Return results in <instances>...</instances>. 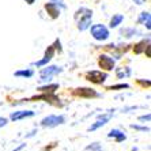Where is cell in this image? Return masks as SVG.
Here are the masks:
<instances>
[{
  "label": "cell",
  "instance_id": "cell-4",
  "mask_svg": "<svg viewBox=\"0 0 151 151\" xmlns=\"http://www.w3.org/2000/svg\"><path fill=\"white\" fill-rule=\"evenodd\" d=\"M86 79L90 81L91 83L102 84L108 79V74H106V72H102V71H90V72L86 74Z\"/></svg>",
  "mask_w": 151,
  "mask_h": 151
},
{
  "label": "cell",
  "instance_id": "cell-22",
  "mask_svg": "<svg viewBox=\"0 0 151 151\" xmlns=\"http://www.w3.org/2000/svg\"><path fill=\"white\" fill-rule=\"evenodd\" d=\"M53 4H56V6H59V7H61V8H65V4H64V1L63 0H50Z\"/></svg>",
  "mask_w": 151,
  "mask_h": 151
},
{
  "label": "cell",
  "instance_id": "cell-24",
  "mask_svg": "<svg viewBox=\"0 0 151 151\" xmlns=\"http://www.w3.org/2000/svg\"><path fill=\"white\" fill-rule=\"evenodd\" d=\"M139 121H150V113H147L146 116H140L139 117Z\"/></svg>",
  "mask_w": 151,
  "mask_h": 151
},
{
  "label": "cell",
  "instance_id": "cell-16",
  "mask_svg": "<svg viewBox=\"0 0 151 151\" xmlns=\"http://www.w3.org/2000/svg\"><path fill=\"white\" fill-rule=\"evenodd\" d=\"M59 88V84L55 83V84H46V86H42V87H38V90L41 93H53L55 90Z\"/></svg>",
  "mask_w": 151,
  "mask_h": 151
},
{
  "label": "cell",
  "instance_id": "cell-29",
  "mask_svg": "<svg viewBox=\"0 0 151 151\" xmlns=\"http://www.w3.org/2000/svg\"><path fill=\"white\" fill-rule=\"evenodd\" d=\"M25 146H26V144H21V146H19V147H18V148H15L14 151H19V150H22V148L25 147Z\"/></svg>",
  "mask_w": 151,
  "mask_h": 151
},
{
  "label": "cell",
  "instance_id": "cell-18",
  "mask_svg": "<svg viewBox=\"0 0 151 151\" xmlns=\"http://www.w3.org/2000/svg\"><path fill=\"white\" fill-rule=\"evenodd\" d=\"M131 75V68L129 67H124L121 70H117V78H127Z\"/></svg>",
  "mask_w": 151,
  "mask_h": 151
},
{
  "label": "cell",
  "instance_id": "cell-27",
  "mask_svg": "<svg viewBox=\"0 0 151 151\" xmlns=\"http://www.w3.org/2000/svg\"><path fill=\"white\" fill-rule=\"evenodd\" d=\"M139 83H140L142 84V86H147V87H148V86H150V82H144V81H139Z\"/></svg>",
  "mask_w": 151,
  "mask_h": 151
},
{
  "label": "cell",
  "instance_id": "cell-6",
  "mask_svg": "<svg viewBox=\"0 0 151 151\" xmlns=\"http://www.w3.org/2000/svg\"><path fill=\"white\" fill-rule=\"evenodd\" d=\"M98 64L102 70L112 71L113 68H114V64L116 63H114V59H113V57H109V56H106V55H101L98 59Z\"/></svg>",
  "mask_w": 151,
  "mask_h": 151
},
{
  "label": "cell",
  "instance_id": "cell-2",
  "mask_svg": "<svg viewBox=\"0 0 151 151\" xmlns=\"http://www.w3.org/2000/svg\"><path fill=\"white\" fill-rule=\"evenodd\" d=\"M91 35L97 41H105L109 38V30L104 25H94L91 26Z\"/></svg>",
  "mask_w": 151,
  "mask_h": 151
},
{
  "label": "cell",
  "instance_id": "cell-3",
  "mask_svg": "<svg viewBox=\"0 0 151 151\" xmlns=\"http://www.w3.org/2000/svg\"><path fill=\"white\" fill-rule=\"evenodd\" d=\"M65 123V117L64 116H55V114H50V116L42 119L41 125L42 127H48V128H53V127L61 125V124Z\"/></svg>",
  "mask_w": 151,
  "mask_h": 151
},
{
  "label": "cell",
  "instance_id": "cell-20",
  "mask_svg": "<svg viewBox=\"0 0 151 151\" xmlns=\"http://www.w3.org/2000/svg\"><path fill=\"white\" fill-rule=\"evenodd\" d=\"M86 151H101V146L99 143H93L86 147Z\"/></svg>",
  "mask_w": 151,
  "mask_h": 151
},
{
  "label": "cell",
  "instance_id": "cell-15",
  "mask_svg": "<svg viewBox=\"0 0 151 151\" xmlns=\"http://www.w3.org/2000/svg\"><path fill=\"white\" fill-rule=\"evenodd\" d=\"M14 75L18 78H32L33 75H34V71L33 70H21V71H15Z\"/></svg>",
  "mask_w": 151,
  "mask_h": 151
},
{
  "label": "cell",
  "instance_id": "cell-14",
  "mask_svg": "<svg viewBox=\"0 0 151 151\" xmlns=\"http://www.w3.org/2000/svg\"><path fill=\"white\" fill-rule=\"evenodd\" d=\"M123 21H124V15H121V14L113 15V18L110 19V27H117L119 25H121Z\"/></svg>",
  "mask_w": 151,
  "mask_h": 151
},
{
  "label": "cell",
  "instance_id": "cell-1",
  "mask_svg": "<svg viewBox=\"0 0 151 151\" xmlns=\"http://www.w3.org/2000/svg\"><path fill=\"white\" fill-rule=\"evenodd\" d=\"M60 72H63V68L57 67V65H49V67H45L41 70V74H40V82H44V83H49L52 81L53 75H57Z\"/></svg>",
  "mask_w": 151,
  "mask_h": 151
},
{
  "label": "cell",
  "instance_id": "cell-21",
  "mask_svg": "<svg viewBox=\"0 0 151 151\" xmlns=\"http://www.w3.org/2000/svg\"><path fill=\"white\" fill-rule=\"evenodd\" d=\"M131 128H134V129H136V131H142V132H148V131H150L148 127H140V125H136V124H132Z\"/></svg>",
  "mask_w": 151,
  "mask_h": 151
},
{
  "label": "cell",
  "instance_id": "cell-23",
  "mask_svg": "<svg viewBox=\"0 0 151 151\" xmlns=\"http://www.w3.org/2000/svg\"><path fill=\"white\" fill-rule=\"evenodd\" d=\"M123 33H125V37H132V34L134 33H136V30L135 29H127V30H123Z\"/></svg>",
  "mask_w": 151,
  "mask_h": 151
},
{
  "label": "cell",
  "instance_id": "cell-19",
  "mask_svg": "<svg viewBox=\"0 0 151 151\" xmlns=\"http://www.w3.org/2000/svg\"><path fill=\"white\" fill-rule=\"evenodd\" d=\"M123 88H129V84L121 83V84H116V86H109L108 90H123Z\"/></svg>",
  "mask_w": 151,
  "mask_h": 151
},
{
  "label": "cell",
  "instance_id": "cell-10",
  "mask_svg": "<svg viewBox=\"0 0 151 151\" xmlns=\"http://www.w3.org/2000/svg\"><path fill=\"white\" fill-rule=\"evenodd\" d=\"M35 113L33 110H19V112H14L11 113L10 119L12 121H19V120H23V119H27V117H33Z\"/></svg>",
  "mask_w": 151,
  "mask_h": 151
},
{
  "label": "cell",
  "instance_id": "cell-12",
  "mask_svg": "<svg viewBox=\"0 0 151 151\" xmlns=\"http://www.w3.org/2000/svg\"><path fill=\"white\" fill-rule=\"evenodd\" d=\"M45 10L49 12L50 17H52L53 19H55V18H57L60 15V10L57 8L56 4H53L52 1H50V3H48V4H45Z\"/></svg>",
  "mask_w": 151,
  "mask_h": 151
},
{
  "label": "cell",
  "instance_id": "cell-8",
  "mask_svg": "<svg viewBox=\"0 0 151 151\" xmlns=\"http://www.w3.org/2000/svg\"><path fill=\"white\" fill-rule=\"evenodd\" d=\"M75 95L78 97H82V98H91V97H98V93L93 90V88H88V87H81V88H76L75 90Z\"/></svg>",
  "mask_w": 151,
  "mask_h": 151
},
{
  "label": "cell",
  "instance_id": "cell-26",
  "mask_svg": "<svg viewBox=\"0 0 151 151\" xmlns=\"http://www.w3.org/2000/svg\"><path fill=\"white\" fill-rule=\"evenodd\" d=\"M7 123H8L7 119H4V117H0V128H1V127H4Z\"/></svg>",
  "mask_w": 151,
  "mask_h": 151
},
{
  "label": "cell",
  "instance_id": "cell-7",
  "mask_svg": "<svg viewBox=\"0 0 151 151\" xmlns=\"http://www.w3.org/2000/svg\"><path fill=\"white\" fill-rule=\"evenodd\" d=\"M53 55H55V48H53V45H50L49 48L45 50V56L42 57L41 60H38V61L33 63V65H35V67H44V65H46V64L53 59Z\"/></svg>",
  "mask_w": 151,
  "mask_h": 151
},
{
  "label": "cell",
  "instance_id": "cell-30",
  "mask_svg": "<svg viewBox=\"0 0 151 151\" xmlns=\"http://www.w3.org/2000/svg\"><path fill=\"white\" fill-rule=\"evenodd\" d=\"M25 1H26V3H27V4H33V3H34V1H35V0H25Z\"/></svg>",
  "mask_w": 151,
  "mask_h": 151
},
{
  "label": "cell",
  "instance_id": "cell-28",
  "mask_svg": "<svg viewBox=\"0 0 151 151\" xmlns=\"http://www.w3.org/2000/svg\"><path fill=\"white\" fill-rule=\"evenodd\" d=\"M134 1L136 4H139V6H142V4H144V1H146V0H134Z\"/></svg>",
  "mask_w": 151,
  "mask_h": 151
},
{
  "label": "cell",
  "instance_id": "cell-11",
  "mask_svg": "<svg viewBox=\"0 0 151 151\" xmlns=\"http://www.w3.org/2000/svg\"><path fill=\"white\" fill-rule=\"evenodd\" d=\"M108 137H114L117 143H121V142H124L127 139L125 134H124L123 131H120V129H112L109 134H108Z\"/></svg>",
  "mask_w": 151,
  "mask_h": 151
},
{
  "label": "cell",
  "instance_id": "cell-5",
  "mask_svg": "<svg viewBox=\"0 0 151 151\" xmlns=\"http://www.w3.org/2000/svg\"><path fill=\"white\" fill-rule=\"evenodd\" d=\"M86 14H83L81 17V19L78 21V29L79 30H86V29L90 27V25H91V18H93V12L90 10H87L86 8V11H84Z\"/></svg>",
  "mask_w": 151,
  "mask_h": 151
},
{
  "label": "cell",
  "instance_id": "cell-9",
  "mask_svg": "<svg viewBox=\"0 0 151 151\" xmlns=\"http://www.w3.org/2000/svg\"><path fill=\"white\" fill-rule=\"evenodd\" d=\"M112 116H113V112L108 113V114H104V116H99L98 120H97V121H95V123L88 128V131H95V129H98V128H101V127H104L110 119H112Z\"/></svg>",
  "mask_w": 151,
  "mask_h": 151
},
{
  "label": "cell",
  "instance_id": "cell-13",
  "mask_svg": "<svg viewBox=\"0 0 151 151\" xmlns=\"http://www.w3.org/2000/svg\"><path fill=\"white\" fill-rule=\"evenodd\" d=\"M139 23H142V25H144L147 29L151 27V18H150V14L148 12H142L140 15H139Z\"/></svg>",
  "mask_w": 151,
  "mask_h": 151
},
{
  "label": "cell",
  "instance_id": "cell-25",
  "mask_svg": "<svg viewBox=\"0 0 151 151\" xmlns=\"http://www.w3.org/2000/svg\"><path fill=\"white\" fill-rule=\"evenodd\" d=\"M53 48H55V49H59V52H61V44H60L59 40H56V42H55Z\"/></svg>",
  "mask_w": 151,
  "mask_h": 151
},
{
  "label": "cell",
  "instance_id": "cell-17",
  "mask_svg": "<svg viewBox=\"0 0 151 151\" xmlns=\"http://www.w3.org/2000/svg\"><path fill=\"white\" fill-rule=\"evenodd\" d=\"M147 44H150V42H148V40H147V41H142V42H139L137 45H135V49H134L135 53H136V55H139V53H142L143 50H146Z\"/></svg>",
  "mask_w": 151,
  "mask_h": 151
}]
</instances>
